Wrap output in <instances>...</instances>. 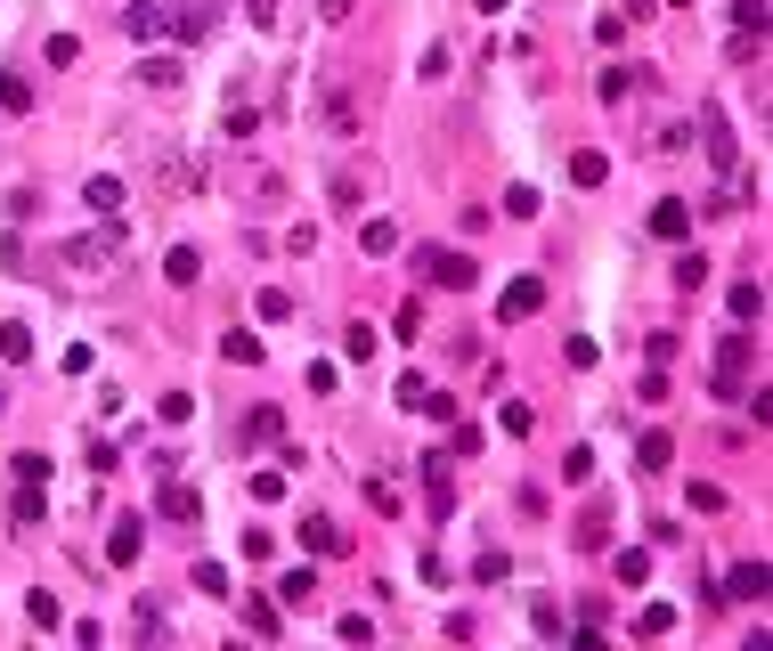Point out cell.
<instances>
[{
  "label": "cell",
  "mask_w": 773,
  "mask_h": 651,
  "mask_svg": "<svg viewBox=\"0 0 773 651\" xmlns=\"http://www.w3.org/2000/svg\"><path fill=\"white\" fill-rule=\"evenodd\" d=\"M415 261H424V277L448 285V293H472V277H481V261H464V253H448V245H424Z\"/></svg>",
  "instance_id": "obj_1"
},
{
  "label": "cell",
  "mask_w": 773,
  "mask_h": 651,
  "mask_svg": "<svg viewBox=\"0 0 773 651\" xmlns=\"http://www.w3.org/2000/svg\"><path fill=\"white\" fill-rule=\"evenodd\" d=\"M538 310H546V285H538V277H513V285L497 293V318H505V326H521V318H538Z\"/></svg>",
  "instance_id": "obj_2"
},
{
  "label": "cell",
  "mask_w": 773,
  "mask_h": 651,
  "mask_svg": "<svg viewBox=\"0 0 773 651\" xmlns=\"http://www.w3.org/2000/svg\"><path fill=\"white\" fill-rule=\"evenodd\" d=\"M155 505H163V521H196L204 513V489H188V481H171V472H163V497Z\"/></svg>",
  "instance_id": "obj_3"
},
{
  "label": "cell",
  "mask_w": 773,
  "mask_h": 651,
  "mask_svg": "<svg viewBox=\"0 0 773 651\" xmlns=\"http://www.w3.org/2000/svg\"><path fill=\"white\" fill-rule=\"evenodd\" d=\"M717 603H765V562H741V570L717 586Z\"/></svg>",
  "instance_id": "obj_4"
},
{
  "label": "cell",
  "mask_w": 773,
  "mask_h": 651,
  "mask_svg": "<svg viewBox=\"0 0 773 651\" xmlns=\"http://www.w3.org/2000/svg\"><path fill=\"white\" fill-rule=\"evenodd\" d=\"M725 310H733L741 326H757V318H765V285H757V277H733V293H725Z\"/></svg>",
  "instance_id": "obj_5"
},
{
  "label": "cell",
  "mask_w": 773,
  "mask_h": 651,
  "mask_svg": "<svg viewBox=\"0 0 773 651\" xmlns=\"http://www.w3.org/2000/svg\"><path fill=\"white\" fill-rule=\"evenodd\" d=\"M302 554H318V562H326V554H342V529H334V513H310V521H302Z\"/></svg>",
  "instance_id": "obj_6"
},
{
  "label": "cell",
  "mask_w": 773,
  "mask_h": 651,
  "mask_svg": "<svg viewBox=\"0 0 773 651\" xmlns=\"http://www.w3.org/2000/svg\"><path fill=\"white\" fill-rule=\"evenodd\" d=\"M326 204H334V212H359V204H367V171H334V180H326Z\"/></svg>",
  "instance_id": "obj_7"
},
{
  "label": "cell",
  "mask_w": 773,
  "mask_h": 651,
  "mask_svg": "<svg viewBox=\"0 0 773 651\" xmlns=\"http://www.w3.org/2000/svg\"><path fill=\"white\" fill-rule=\"evenodd\" d=\"M651 236H660V245H684V236H692V212H684V204H651Z\"/></svg>",
  "instance_id": "obj_8"
},
{
  "label": "cell",
  "mask_w": 773,
  "mask_h": 651,
  "mask_svg": "<svg viewBox=\"0 0 773 651\" xmlns=\"http://www.w3.org/2000/svg\"><path fill=\"white\" fill-rule=\"evenodd\" d=\"M82 204H90L98 220H114V212H123V180H114V171H98V180L82 188Z\"/></svg>",
  "instance_id": "obj_9"
},
{
  "label": "cell",
  "mask_w": 773,
  "mask_h": 651,
  "mask_svg": "<svg viewBox=\"0 0 773 651\" xmlns=\"http://www.w3.org/2000/svg\"><path fill=\"white\" fill-rule=\"evenodd\" d=\"M570 180H578V188H603V180H611V155H603V147H578V155H570Z\"/></svg>",
  "instance_id": "obj_10"
},
{
  "label": "cell",
  "mask_w": 773,
  "mask_h": 651,
  "mask_svg": "<svg viewBox=\"0 0 773 651\" xmlns=\"http://www.w3.org/2000/svg\"><path fill=\"white\" fill-rule=\"evenodd\" d=\"M139 546H147V538H139V521H114V538H106V562H114V570H131V562H139Z\"/></svg>",
  "instance_id": "obj_11"
},
{
  "label": "cell",
  "mask_w": 773,
  "mask_h": 651,
  "mask_svg": "<svg viewBox=\"0 0 773 651\" xmlns=\"http://www.w3.org/2000/svg\"><path fill=\"white\" fill-rule=\"evenodd\" d=\"M326 131H334V139L359 131V98H350V90H326Z\"/></svg>",
  "instance_id": "obj_12"
},
{
  "label": "cell",
  "mask_w": 773,
  "mask_h": 651,
  "mask_svg": "<svg viewBox=\"0 0 773 651\" xmlns=\"http://www.w3.org/2000/svg\"><path fill=\"white\" fill-rule=\"evenodd\" d=\"M220 359H228V367H261V359H269V342H261V334H228V342H220Z\"/></svg>",
  "instance_id": "obj_13"
},
{
  "label": "cell",
  "mask_w": 773,
  "mask_h": 651,
  "mask_svg": "<svg viewBox=\"0 0 773 651\" xmlns=\"http://www.w3.org/2000/svg\"><path fill=\"white\" fill-rule=\"evenodd\" d=\"M0 359H9V367H25V359H33V326L0 318Z\"/></svg>",
  "instance_id": "obj_14"
},
{
  "label": "cell",
  "mask_w": 773,
  "mask_h": 651,
  "mask_svg": "<svg viewBox=\"0 0 773 651\" xmlns=\"http://www.w3.org/2000/svg\"><path fill=\"white\" fill-rule=\"evenodd\" d=\"M196 269H204L196 245H171V253H163V277H171V285H196Z\"/></svg>",
  "instance_id": "obj_15"
},
{
  "label": "cell",
  "mask_w": 773,
  "mask_h": 651,
  "mask_svg": "<svg viewBox=\"0 0 773 651\" xmlns=\"http://www.w3.org/2000/svg\"><path fill=\"white\" fill-rule=\"evenodd\" d=\"M253 310H261V326H285V318H293V293H285V285H261Z\"/></svg>",
  "instance_id": "obj_16"
},
{
  "label": "cell",
  "mask_w": 773,
  "mask_h": 651,
  "mask_svg": "<svg viewBox=\"0 0 773 651\" xmlns=\"http://www.w3.org/2000/svg\"><path fill=\"white\" fill-rule=\"evenodd\" d=\"M635 635H651V643L676 635V603H643V611H635Z\"/></svg>",
  "instance_id": "obj_17"
},
{
  "label": "cell",
  "mask_w": 773,
  "mask_h": 651,
  "mask_svg": "<svg viewBox=\"0 0 773 651\" xmlns=\"http://www.w3.org/2000/svg\"><path fill=\"white\" fill-rule=\"evenodd\" d=\"M497 424H505L513 440H529V432H538V407H529V399H505V407H497Z\"/></svg>",
  "instance_id": "obj_18"
},
{
  "label": "cell",
  "mask_w": 773,
  "mask_h": 651,
  "mask_svg": "<svg viewBox=\"0 0 773 651\" xmlns=\"http://www.w3.org/2000/svg\"><path fill=\"white\" fill-rule=\"evenodd\" d=\"M749 350H757V342H749V326H741V334H725V342H717V375L749 367Z\"/></svg>",
  "instance_id": "obj_19"
},
{
  "label": "cell",
  "mask_w": 773,
  "mask_h": 651,
  "mask_svg": "<svg viewBox=\"0 0 773 651\" xmlns=\"http://www.w3.org/2000/svg\"><path fill=\"white\" fill-rule=\"evenodd\" d=\"M123 33H131V41H155V33H163V9H147V0H139V9H123Z\"/></svg>",
  "instance_id": "obj_20"
},
{
  "label": "cell",
  "mask_w": 773,
  "mask_h": 651,
  "mask_svg": "<svg viewBox=\"0 0 773 651\" xmlns=\"http://www.w3.org/2000/svg\"><path fill=\"white\" fill-rule=\"evenodd\" d=\"M41 513H49V505H41V481H25V489H17V505H9V521H17V529H33Z\"/></svg>",
  "instance_id": "obj_21"
},
{
  "label": "cell",
  "mask_w": 773,
  "mask_h": 651,
  "mask_svg": "<svg viewBox=\"0 0 773 651\" xmlns=\"http://www.w3.org/2000/svg\"><path fill=\"white\" fill-rule=\"evenodd\" d=\"M33 106V82L25 74H0V114H25Z\"/></svg>",
  "instance_id": "obj_22"
},
{
  "label": "cell",
  "mask_w": 773,
  "mask_h": 651,
  "mask_svg": "<svg viewBox=\"0 0 773 651\" xmlns=\"http://www.w3.org/2000/svg\"><path fill=\"white\" fill-rule=\"evenodd\" d=\"M188 586H204V595H212V603H228V595H236V586H228V570H220V562H196V578H188Z\"/></svg>",
  "instance_id": "obj_23"
},
{
  "label": "cell",
  "mask_w": 773,
  "mask_h": 651,
  "mask_svg": "<svg viewBox=\"0 0 773 651\" xmlns=\"http://www.w3.org/2000/svg\"><path fill=\"white\" fill-rule=\"evenodd\" d=\"M245 440H285V416H277V407H253V416H245Z\"/></svg>",
  "instance_id": "obj_24"
},
{
  "label": "cell",
  "mask_w": 773,
  "mask_h": 651,
  "mask_svg": "<svg viewBox=\"0 0 773 651\" xmlns=\"http://www.w3.org/2000/svg\"><path fill=\"white\" fill-rule=\"evenodd\" d=\"M277 595H285V603H310V595H318V570H285Z\"/></svg>",
  "instance_id": "obj_25"
},
{
  "label": "cell",
  "mask_w": 773,
  "mask_h": 651,
  "mask_svg": "<svg viewBox=\"0 0 773 651\" xmlns=\"http://www.w3.org/2000/svg\"><path fill=\"white\" fill-rule=\"evenodd\" d=\"M139 74H147V90H180V57H147Z\"/></svg>",
  "instance_id": "obj_26"
},
{
  "label": "cell",
  "mask_w": 773,
  "mask_h": 651,
  "mask_svg": "<svg viewBox=\"0 0 773 651\" xmlns=\"http://www.w3.org/2000/svg\"><path fill=\"white\" fill-rule=\"evenodd\" d=\"M415 416H432V424H456V399H448V391H432V383H424V399H415Z\"/></svg>",
  "instance_id": "obj_27"
},
{
  "label": "cell",
  "mask_w": 773,
  "mask_h": 651,
  "mask_svg": "<svg viewBox=\"0 0 773 651\" xmlns=\"http://www.w3.org/2000/svg\"><path fill=\"white\" fill-rule=\"evenodd\" d=\"M684 497H692V513H725V481H692Z\"/></svg>",
  "instance_id": "obj_28"
},
{
  "label": "cell",
  "mask_w": 773,
  "mask_h": 651,
  "mask_svg": "<svg viewBox=\"0 0 773 651\" xmlns=\"http://www.w3.org/2000/svg\"><path fill=\"white\" fill-rule=\"evenodd\" d=\"M25 611H33V627H57V619H66V603H57L49 586H33V603H25Z\"/></svg>",
  "instance_id": "obj_29"
},
{
  "label": "cell",
  "mask_w": 773,
  "mask_h": 651,
  "mask_svg": "<svg viewBox=\"0 0 773 651\" xmlns=\"http://www.w3.org/2000/svg\"><path fill=\"white\" fill-rule=\"evenodd\" d=\"M171 25H180V41H204V33H212V0H204V9H180Z\"/></svg>",
  "instance_id": "obj_30"
},
{
  "label": "cell",
  "mask_w": 773,
  "mask_h": 651,
  "mask_svg": "<svg viewBox=\"0 0 773 651\" xmlns=\"http://www.w3.org/2000/svg\"><path fill=\"white\" fill-rule=\"evenodd\" d=\"M155 416H163V424H188V416H196V399H188V391H163V399H155Z\"/></svg>",
  "instance_id": "obj_31"
},
{
  "label": "cell",
  "mask_w": 773,
  "mask_h": 651,
  "mask_svg": "<svg viewBox=\"0 0 773 651\" xmlns=\"http://www.w3.org/2000/svg\"><path fill=\"white\" fill-rule=\"evenodd\" d=\"M611 570H619V586H643V578H651V554H635V546H627Z\"/></svg>",
  "instance_id": "obj_32"
},
{
  "label": "cell",
  "mask_w": 773,
  "mask_h": 651,
  "mask_svg": "<svg viewBox=\"0 0 773 651\" xmlns=\"http://www.w3.org/2000/svg\"><path fill=\"white\" fill-rule=\"evenodd\" d=\"M245 627H253V635H277L285 611H277V603H245Z\"/></svg>",
  "instance_id": "obj_33"
},
{
  "label": "cell",
  "mask_w": 773,
  "mask_h": 651,
  "mask_svg": "<svg viewBox=\"0 0 773 651\" xmlns=\"http://www.w3.org/2000/svg\"><path fill=\"white\" fill-rule=\"evenodd\" d=\"M562 359H570V367H594V359H603V342H594V334H570Z\"/></svg>",
  "instance_id": "obj_34"
},
{
  "label": "cell",
  "mask_w": 773,
  "mask_h": 651,
  "mask_svg": "<svg viewBox=\"0 0 773 651\" xmlns=\"http://www.w3.org/2000/svg\"><path fill=\"white\" fill-rule=\"evenodd\" d=\"M359 245H367V253H391V245H399V228H391V220H367V228H359Z\"/></svg>",
  "instance_id": "obj_35"
},
{
  "label": "cell",
  "mask_w": 773,
  "mask_h": 651,
  "mask_svg": "<svg viewBox=\"0 0 773 651\" xmlns=\"http://www.w3.org/2000/svg\"><path fill=\"white\" fill-rule=\"evenodd\" d=\"M391 334H399V342H415V334H424V302H399V318H391Z\"/></svg>",
  "instance_id": "obj_36"
},
{
  "label": "cell",
  "mask_w": 773,
  "mask_h": 651,
  "mask_svg": "<svg viewBox=\"0 0 773 651\" xmlns=\"http://www.w3.org/2000/svg\"><path fill=\"white\" fill-rule=\"evenodd\" d=\"M505 212H513V220H529V212H538V188L513 180V188H505Z\"/></svg>",
  "instance_id": "obj_37"
},
{
  "label": "cell",
  "mask_w": 773,
  "mask_h": 651,
  "mask_svg": "<svg viewBox=\"0 0 773 651\" xmlns=\"http://www.w3.org/2000/svg\"><path fill=\"white\" fill-rule=\"evenodd\" d=\"M635 82H643V74H635V66H603V98H627V90H635Z\"/></svg>",
  "instance_id": "obj_38"
},
{
  "label": "cell",
  "mask_w": 773,
  "mask_h": 651,
  "mask_svg": "<svg viewBox=\"0 0 773 651\" xmlns=\"http://www.w3.org/2000/svg\"><path fill=\"white\" fill-rule=\"evenodd\" d=\"M562 481H594V448H570L562 456Z\"/></svg>",
  "instance_id": "obj_39"
},
{
  "label": "cell",
  "mask_w": 773,
  "mask_h": 651,
  "mask_svg": "<svg viewBox=\"0 0 773 651\" xmlns=\"http://www.w3.org/2000/svg\"><path fill=\"white\" fill-rule=\"evenodd\" d=\"M253 497H261V505H277V497H285V464H277V472H253Z\"/></svg>",
  "instance_id": "obj_40"
},
{
  "label": "cell",
  "mask_w": 773,
  "mask_h": 651,
  "mask_svg": "<svg viewBox=\"0 0 773 651\" xmlns=\"http://www.w3.org/2000/svg\"><path fill=\"white\" fill-rule=\"evenodd\" d=\"M733 25L741 33H765V0H733Z\"/></svg>",
  "instance_id": "obj_41"
},
{
  "label": "cell",
  "mask_w": 773,
  "mask_h": 651,
  "mask_svg": "<svg viewBox=\"0 0 773 651\" xmlns=\"http://www.w3.org/2000/svg\"><path fill=\"white\" fill-rule=\"evenodd\" d=\"M472 9H481V17H505V9H513V0H472Z\"/></svg>",
  "instance_id": "obj_42"
},
{
  "label": "cell",
  "mask_w": 773,
  "mask_h": 651,
  "mask_svg": "<svg viewBox=\"0 0 773 651\" xmlns=\"http://www.w3.org/2000/svg\"><path fill=\"white\" fill-rule=\"evenodd\" d=\"M318 9H326V17H342V9H350V0H318Z\"/></svg>",
  "instance_id": "obj_43"
}]
</instances>
